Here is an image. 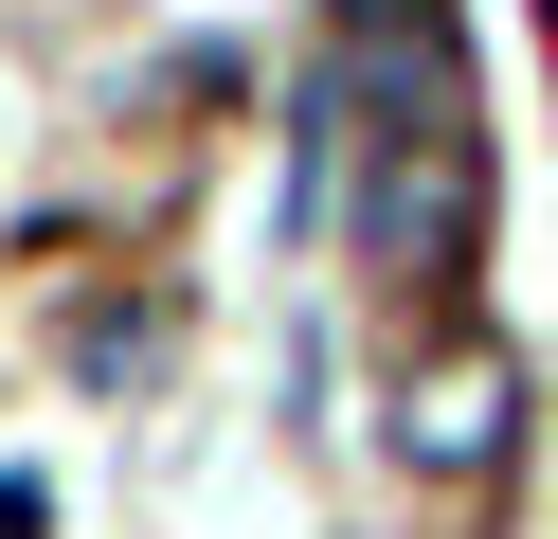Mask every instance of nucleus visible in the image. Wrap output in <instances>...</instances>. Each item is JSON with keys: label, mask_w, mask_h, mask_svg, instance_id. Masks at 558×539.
Here are the masks:
<instances>
[{"label": "nucleus", "mask_w": 558, "mask_h": 539, "mask_svg": "<svg viewBox=\"0 0 558 539\" xmlns=\"http://www.w3.org/2000/svg\"><path fill=\"white\" fill-rule=\"evenodd\" d=\"M325 126H342V216H361L378 287L433 306L486 234V126H469V54L450 0H342L325 36Z\"/></svg>", "instance_id": "nucleus-1"}, {"label": "nucleus", "mask_w": 558, "mask_h": 539, "mask_svg": "<svg viewBox=\"0 0 558 539\" xmlns=\"http://www.w3.org/2000/svg\"><path fill=\"white\" fill-rule=\"evenodd\" d=\"M414 450H433V467L505 450V359H433V378H414Z\"/></svg>", "instance_id": "nucleus-2"}, {"label": "nucleus", "mask_w": 558, "mask_h": 539, "mask_svg": "<svg viewBox=\"0 0 558 539\" xmlns=\"http://www.w3.org/2000/svg\"><path fill=\"white\" fill-rule=\"evenodd\" d=\"M0 539H54V503H37V486H19V467H0Z\"/></svg>", "instance_id": "nucleus-3"}]
</instances>
